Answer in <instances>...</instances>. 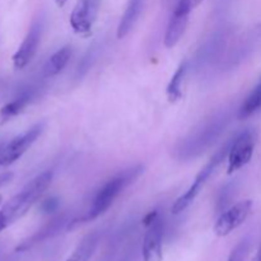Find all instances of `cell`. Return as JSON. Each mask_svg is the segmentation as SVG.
Instances as JSON below:
<instances>
[{
	"label": "cell",
	"mask_w": 261,
	"mask_h": 261,
	"mask_svg": "<svg viewBox=\"0 0 261 261\" xmlns=\"http://www.w3.org/2000/svg\"><path fill=\"white\" fill-rule=\"evenodd\" d=\"M255 144H256V134L250 129L240 133L232 140L231 149H229L228 153L229 175L241 170L242 167H245L251 161L252 155H254Z\"/></svg>",
	"instance_id": "cell-6"
},
{
	"label": "cell",
	"mask_w": 261,
	"mask_h": 261,
	"mask_svg": "<svg viewBox=\"0 0 261 261\" xmlns=\"http://www.w3.org/2000/svg\"><path fill=\"white\" fill-rule=\"evenodd\" d=\"M252 201L242 200L236 203L234 205L229 206L226 211L221 213L214 224V233L218 237L228 236L231 232L239 228L242 223L247 219L249 214L251 213Z\"/></svg>",
	"instance_id": "cell-7"
},
{
	"label": "cell",
	"mask_w": 261,
	"mask_h": 261,
	"mask_svg": "<svg viewBox=\"0 0 261 261\" xmlns=\"http://www.w3.org/2000/svg\"><path fill=\"white\" fill-rule=\"evenodd\" d=\"M101 7L102 0H76L70 14V25L76 35H91Z\"/></svg>",
	"instance_id": "cell-5"
},
{
	"label": "cell",
	"mask_w": 261,
	"mask_h": 261,
	"mask_svg": "<svg viewBox=\"0 0 261 261\" xmlns=\"http://www.w3.org/2000/svg\"><path fill=\"white\" fill-rule=\"evenodd\" d=\"M189 70V61H184L178 65L176 71L173 73L170 83L167 86V98L170 102H177L181 99L184 92V84H185L186 74Z\"/></svg>",
	"instance_id": "cell-18"
},
{
	"label": "cell",
	"mask_w": 261,
	"mask_h": 261,
	"mask_svg": "<svg viewBox=\"0 0 261 261\" xmlns=\"http://www.w3.org/2000/svg\"><path fill=\"white\" fill-rule=\"evenodd\" d=\"M53 171H45L31 180L17 195L13 196L9 201L3 205V208L0 209V217L4 219L8 227L22 218L30 211L31 206L47 190L48 186L53 182Z\"/></svg>",
	"instance_id": "cell-2"
},
{
	"label": "cell",
	"mask_w": 261,
	"mask_h": 261,
	"mask_svg": "<svg viewBox=\"0 0 261 261\" xmlns=\"http://www.w3.org/2000/svg\"><path fill=\"white\" fill-rule=\"evenodd\" d=\"M38 88L36 87H27L23 88L12 101L5 103L0 109V125H4L14 119L19 114L24 111L25 107L33 102V99L37 97Z\"/></svg>",
	"instance_id": "cell-11"
},
{
	"label": "cell",
	"mask_w": 261,
	"mask_h": 261,
	"mask_svg": "<svg viewBox=\"0 0 261 261\" xmlns=\"http://www.w3.org/2000/svg\"><path fill=\"white\" fill-rule=\"evenodd\" d=\"M13 177H14V175H13V172H9V171L0 173V189L7 185V184H9Z\"/></svg>",
	"instance_id": "cell-24"
},
{
	"label": "cell",
	"mask_w": 261,
	"mask_h": 261,
	"mask_svg": "<svg viewBox=\"0 0 261 261\" xmlns=\"http://www.w3.org/2000/svg\"><path fill=\"white\" fill-rule=\"evenodd\" d=\"M5 228H8V224L5 223V222H4V219H3L2 217H0V233H2V232L4 231Z\"/></svg>",
	"instance_id": "cell-26"
},
{
	"label": "cell",
	"mask_w": 261,
	"mask_h": 261,
	"mask_svg": "<svg viewBox=\"0 0 261 261\" xmlns=\"http://www.w3.org/2000/svg\"><path fill=\"white\" fill-rule=\"evenodd\" d=\"M66 223V219L64 218H58V219H54L51 223H48L47 226L43 227L41 231H38L37 233L33 234L31 239H28L27 241L23 242L20 246H18V251H24V250H28L31 246H33V245L38 244V242L43 241V240H47L50 239V237L55 236V234H58L59 232L63 229V227L65 226Z\"/></svg>",
	"instance_id": "cell-16"
},
{
	"label": "cell",
	"mask_w": 261,
	"mask_h": 261,
	"mask_svg": "<svg viewBox=\"0 0 261 261\" xmlns=\"http://www.w3.org/2000/svg\"><path fill=\"white\" fill-rule=\"evenodd\" d=\"M205 182H206L205 178H203V177H200L199 175H196L195 180H194V182L191 184L190 188L188 189V191H186L185 194H182V195H181L180 198L175 201V204L172 205V208H171L172 214L177 216V214L185 212L186 209H188L189 206L194 203V200H195L196 196L199 195V193H200V190L203 189V186L205 185Z\"/></svg>",
	"instance_id": "cell-15"
},
{
	"label": "cell",
	"mask_w": 261,
	"mask_h": 261,
	"mask_svg": "<svg viewBox=\"0 0 261 261\" xmlns=\"http://www.w3.org/2000/svg\"><path fill=\"white\" fill-rule=\"evenodd\" d=\"M43 129H45V124L38 122L10 140L9 143L2 145L0 147V166H9L17 162L40 138Z\"/></svg>",
	"instance_id": "cell-4"
},
{
	"label": "cell",
	"mask_w": 261,
	"mask_h": 261,
	"mask_svg": "<svg viewBox=\"0 0 261 261\" xmlns=\"http://www.w3.org/2000/svg\"><path fill=\"white\" fill-rule=\"evenodd\" d=\"M71 55H73L71 46H64V47L59 48L56 53L51 55V58L48 59L47 63L43 66V75L46 78H51V76H55L59 73H61L63 69L66 66V64L69 63V60H70Z\"/></svg>",
	"instance_id": "cell-14"
},
{
	"label": "cell",
	"mask_w": 261,
	"mask_h": 261,
	"mask_svg": "<svg viewBox=\"0 0 261 261\" xmlns=\"http://www.w3.org/2000/svg\"><path fill=\"white\" fill-rule=\"evenodd\" d=\"M227 35L224 32H219L214 35L208 42L205 43L200 53L198 54L196 58V65L198 68H203V66L212 65L214 61L221 60V55L223 53V48L226 47L227 43Z\"/></svg>",
	"instance_id": "cell-12"
},
{
	"label": "cell",
	"mask_w": 261,
	"mask_h": 261,
	"mask_svg": "<svg viewBox=\"0 0 261 261\" xmlns=\"http://www.w3.org/2000/svg\"><path fill=\"white\" fill-rule=\"evenodd\" d=\"M144 2L145 0H127L126 9H125L119 27H117V38H124L134 28L135 23L139 19L143 7H144Z\"/></svg>",
	"instance_id": "cell-13"
},
{
	"label": "cell",
	"mask_w": 261,
	"mask_h": 261,
	"mask_svg": "<svg viewBox=\"0 0 261 261\" xmlns=\"http://www.w3.org/2000/svg\"><path fill=\"white\" fill-rule=\"evenodd\" d=\"M42 30V19L38 18V19H36L35 22L32 23V25H31L30 30H28L27 35H25L24 40L22 41V43H20V46L18 47V50L15 51V54L13 55V66H14L17 70L24 69L25 66L32 61V59L35 58L36 53H37V48L41 42Z\"/></svg>",
	"instance_id": "cell-8"
},
{
	"label": "cell",
	"mask_w": 261,
	"mask_h": 261,
	"mask_svg": "<svg viewBox=\"0 0 261 261\" xmlns=\"http://www.w3.org/2000/svg\"><path fill=\"white\" fill-rule=\"evenodd\" d=\"M99 242V233L98 232H92L88 233L86 237H83L73 254L66 259V261H89L93 252L96 251L97 245Z\"/></svg>",
	"instance_id": "cell-17"
},
{
	"label": "cell",
	"mask_w": 261,
	"mask_h": 261,
	"mask_svg": "<svg viewBox=\"0 0 261 261\" xmlns=\"http://www.w3.org/2000/svg\"><path fill=\"white\" fill-rule=\"evenodd\" d=\"M254 261H261V245H260L259 250H257V254H256V256H255Z\"/></svg>",
	"instance_id": "cell-28"
},
{
	"label": "cell",
	"mask_w": 261,
	"mask_h": 261,
	"mask_svg": "<svg viewBox=\"0 0 261 261\" xmlns=\"http://www.w3.org/2000/svg\"><path fill=\"white\" fill-rule=\"evenodd\" d=\"M96 54H97V47L96 46H93V47H89L88 53L84 55L83 60L79 63L78 65V69H76V76L78 78H81V76H83L84 74L88 71V69L91 68L92 63L94 61V59H96Z\"/></svg>",
	"instance_id": "cell-21"
},
{
	"label": "cell",
	"mask_w": 261,
	"mask_h": 261,
	"mask_svg": "<svg viewBox=\"0 0 261 261\" xmlns=\"http://www.w3.org/2000/svg\"><path fill=\"white\" fill-rule=\"evenodd\" d=\"M250 250V240L245 239L232 250L228 261H245Z\"/></svg>",
	"instance_id": "cell-22"
},
{
	"label": "cell",
	"mask_w": 261,
	"mask_h": 261,
	"mask_svg": "<svg viewBox=\"0 0 261 261\" xmlns=\"http://www.w3.org/2000/svg\"><path fill=\"white\" fill-rule=\"evenodd\" d=\"M261 110V79L259 83L252 88L249 96L245 98L242 105L240 106L239 112H237V117L240 120H245L251 117L252 115L256 114L257 111Z\"/></svg>",
	"instance_id": "cell-19"
},
{
	"label": "cell",
	"mask_w": 261,
	"mask_h": 261,
	"mask_svg": "<svg viewBox=\"0 0 261 261\" xmlns=\"http://www.w3.org/2000/svg\"><path fill=\"white\" fill-rule=\"evenodd\" d=\"M66 2H68V0H55V3H56V5H58L59 8H63L64 5L66 4Z\"/></svg>",
	"instance_id": "cell-27"
},
{
	"label": "cell",
	"mask_w": 261,
	"mask_h": 261,
	"mask_svg": "<svg viewBox=\"0 0 261 261\" xmlns=\"http://www.w3.org/2000/svg\"><path fill=\"white\" fill-rule=\"evenodd\" d=\"M147 232L143 240V260L144 261H162V237L163 221L160 213L155 211L154 217L150 222L144 224Z\"/></svg>",
	"instance_id": "cell-10"
},
{
	"label": "cell",
	"mask_w": 261,
	"mask_h": 261,
	"mask_svg": "<svg viewBox=\"0 0 261 261\" xmlns=\"http://www.w3.org/2000/svg\"><path fill=\"white\" fill-rule=\"evenodd\" d=\"M231 111L222 110L194 127L175 148V157L180 161L195 160L209 149L231 122Z\"/></svg>",
	"instance_id": "cell-1"
},
{
	"label": "cell",
	"mask_w": 261,
	"mask_h": 261,
	"mask_svg": "<svg viewBox=\"0 0 261 261\" xmlns=\"http://www.w3.org/2000/svg\"><path fill=\"white\" fill-rule=\"evenodd\" d=\"M144 172V166L138 165L134 167H130L127 170H124L122 172L117 173L114 177L110 178L94 196L92 205L84 218L82 221H92L96 219L97 217L102 216L110 206L114 204V201L122 194V191L132 185L133 182L139 178L140 175Z\"/></svg>",
	"instance_id": "cell-3"
},
{
	"label": "cell",
	"mask_w": 261,
	"mask_h": 261,
	"mask_svg": "<svg viewBox=\"0 0 261 261\" xmlns=\"http://www.w3.org/2000/svg\"><path fill=\"white\" fill-rule=\"evenodd\" d=\"M234 185L233 184H229V185H226L223 189H222L221 194L218 196V200H217V211L223 212L227 209V205L231 201L232 196L234 195Z\"/></svg>",
	"instance_id": "cell-20"
},
{
	"label": "cell",
	"mask_w": 261,
	"mask_h": 261,
	"mask_svg": "<svg viewBox=\"0 0 261 261\" xmlns=\"http://www.w3.org/2000/svg\"><path fill=\"white\" fill-rule=\"evenodd\" d=\"M189 3H190V5H191V8H196L198 7L199 4H200V3H203V0H189Z\"/></svg>",
	"instance_id": "cell-25"
},
{
	"label": "cell",
	"mask_w": 261,
	"mask_h": 261,
	"mask_svg": "<svg viewBox=\"0 0 261 261\" xmlns=\"http://www.w3.org/2000/svg\"><path fill=\"white\" fill-rule=\"evenodd\" d=\"M0 147H2V145H0Z\"/></svg>",
	"instance_id": "cell-29"
},
{
	"label": "cell",
	"mask_w": 261,
	"mask_h": 261,
	"mask_svg": "<svg viewBox=\"0 0 261 261\" xmlns=\"http://www.w3.org/2000/svg\"><path fill=\"white\" fill-rule=\"evenodd\" d=\"M58 206H59L58 199L50 198V199H47V200L43 201L41 209H42L43 213H51V212H55L56 209H58Z\"/></svg>",
	"instance_id": "cell-23"
},
{
	"label": "cell",
	"mask_w": 261,
	"mask_h": 261,
	"mask_svg": "<svg viewBox=\"0 0 261 261\" xmlns=\"http://www.w3.org/2000/svg\"><path fill=\"white\" fill-rule=\"evenodd\" d=\"M193 10L189 0H178L168 20L167 30L165 35V46L167 48H173L185 33L189 23V15Z\"/></svg>",
	"instance_id": "cell-9"
}]
</instances>
